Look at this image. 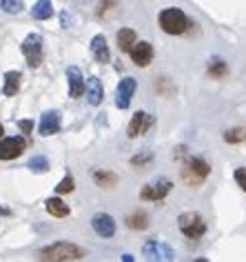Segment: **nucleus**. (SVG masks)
I'll list each match as a JSON object with an SVG mask.
<instances>
[{
	"label": "nucleus",
	"instance_id": "obj_23",
	"mask_svg": "<svg viewBox=\"0 0 246 262\" xmlns=\"http://www.w3.org/2000/svg\"><path fill=\"white\" fill-rule=\"evenodd\" d=\"M126 227L133 231H144L148 227V215L142 211H136L131 215H126Z\"/></svg>",
	"mask_w": 246,
	"mask_h": 262
},
{
	"label": "nucleus",
	"instance_id": "obj_28",
	"mask_svg": "<svg viewBox=\"0 0 246 262\" xmlns=\"http://www.w3.org/2000/svg\"><path fill=\"white\" fill-rule=\"evenodd\" d=\"M151 162H153V153L151 151H142V153H138V156L131 158L133 167H146V164H151Z\"/></svg>",
	"mask_w": 246,
	"mask_h": 262
},
{
	"label": "nucleus",
	"instance_id": "obj_22",
	"mask_svg": "<svg viewBox=\"0 0 246 262\" xmlns=\"http://www.w3.org/2000/svg\"><path fill=\"white\" fill-rule=\"evenodd\" d=\"M206 71H208V76H211V78H224V76L228 74V65L224 63L222 58H218V56H215V58H211L208 60V67H206Z\"/></svg>",
	"mask_w": 246,
	"mask_h": 262
},
{
	"label": "nucleus",
	"instance_id": "obj_13",
	"mask_svg": "<svg viewBox=\"0 0 246 262\" xmlns=\"http://www.w3.org/2000/svg\"><path fill=\"white\" fill-rule=\"evenodd\" d=\"M129 56H131L133 65H138V67H148V65H151V60H153V56H156V51H153V45H151V43H146V40H140V43H136V45L131 47Z\"/></svg>",
	"mask_w": 246,
	"mask_h": 262
},
{
	"label": "nucleus",
	"instance_id": "obj_31",
	"mask_svg": "<svg viewBox=\"0 0 246 262\" xmlns=\"http://www.w3.org/2000/svg\"><path fill=\"white\" fill-rule=\"evenodd\" d=\"M111 7H116L114 0H104V3H100V5H98V12H96V14H98V16H104V12H109Z\"/></svg>",
	"mask_w": 246,
	"mask_h": 262
},
{
	"label": "nucleus",
	"instance_id": "obj_33",
	"mask_svg": "<svg viewBox=\"0 0 246 262\" xmlns=\"http://www.w3.org/2000/svg\"><path fill=\"white\" fill-rule=\"evenodd\" d=\"M0 215H12V211L7 207H0Z\"/></svg>",
	"mask_w": 246,
	"mask_h": 262
},
{
	"label": "nucleus",
	"instance_id": "obj_12",
	"mask_svg": "<svg viewBox=\"0 0 246 262\" xmlns=\"http://www.w3.org/2000/svg\"><path fill=\"white\" fill-rule=\"evenodd\" d=\"M91 227H94L96 233L104 240L116 235V220H114V215H109V213H96L94 218H91Z\"/></svg>",
	"mask_w": 246,
	"mask_h": 262
},
{
	"label": "nucleus",
	"instance_id": "obj_32",
	"mask_svg": "<svg viewBox=\"0 0 246 262\" xmlns=\"http://www.w3.org/2000/svg\"><path fill=\"white\" fill-rule=\"evenodd\" d=\"M62 27H64V29L71 27V25H69V16H66V14H62Z\"/></svg>",
	"mask_w": 246,
	"mask_h": 262
},
{
	"label": "nucleus",
	"instance_id": "obj_26",
	"mask_svg": "<svg viewBox=\"0 0 246 262\" xmlns=\"http://www.w3.org/2000/svg\"><path fill=\"white\" fill-rule=\"evenodd\" d=\"M0 9L4 14H9V16H16V14L24 9V3L22 0H0Z\"/></svg>",
	"mask_w": 246,
	"mask_h": 262
},
{
	"label": "nucleus",
	"instance_id": "obj_21",
	"mask_svg": "<svg viewBox=\"0 0 246 262\" xmlns=\"http://www.w3.org/2000/svg\"><path fill=\"white\" fill-rule=\"evenodd\" d=\"M94 182L98 184L100 189H114L118 184V176L114 171H102V169H100V171L94 173Z\"/></svg>",
	"mask_w": 246,
	"mask_h": 262
},
{
	"label": "nucleus",
	"instance_id": "obj_27",
	"mask_svg": "<svg viewBox=\"0 0 246 262\" xmlns=\"http://www.w3.org/2000/svg\"><path fill=\"white\" fill-rule=\"evenodd\" d=\"M74 189H76V182H74V178H71L69 173H66L62 180L56 184V193H58V196H62V193H71Z\"/></svg>",
	"mask_w": 246,
	"mask_h": 262
},
{
	"label": "nucleus",
	"instance_id": "obj_29",
	"mask_svg": "<svg viewBox=\"0 0 246 262\" xmlns=\"http://www.w3.org/2000/svg\"><path fill=\"white\" fill-rule=\"evenodd\" d=\"M235 182L240 184L242 191H246V169H235Z\"/></svg>",
	"mask_w": 246,
	"mask_h": 262
},
{
	"label": "nucleus",
	"instance_id": "obj_10",
	"mask_svg": "<svg viewBox=\"0 0 246 262\" xmlns=\"http://www.w3.org/2000/svg\"><path fill=\"white\" fill-rule=\"evenodd\" d=\"M153 125H156V118H153L151 114H146V111H136L131 118V122H129V127H126V136L140 138V136H144Z\"/></svg>",
	"mask_w": 246,
	"mask_h": 262
},
{
	"label": "nucleus",
	"instance_id": "obj_4",
	"mask_svg": "<svg viewBox=\"0 0 246 262\" xmlns=\"http://www.w3.org/2000/svg\"><path fill=\"white\" fill-rule=\"evenodd\" d=\"M178 227L188 240H200L206 233V222H204L202 213L198 211H184L178 215Z\"/></svg>",
	"mask_w": 246,
	"mask_h": 262
},
{
	"label": "nucleus",
	"instance_id": "obj_14",
	"mask_svg": "<svg viewBox=\"0 0 246 262\" xmlns=\"http://www.w3.org/2000/svg\"><path fill=\"white\" fill-rule=\"evenodd\" d=\"M60 125H62V120H60L58 111H44V114L40 116V122H38V133L42 138L56 136V133L60 131Z\"/></svg>",
	"mask_w": 246,
	"mask_h": 262
},
{
	"label": "nucleus",
	"instance_id": "obj_30",
	"mask_svg": "<svg viewBox=\"0 0 246 262\" xmlns=\"http://www.w3.org/2000/svg\"><path fill=\"white\" fill-rule=\"evenodd\" d=\"M18 127H20V131H22L24 136H29V133L34 131V120H29V118H24V120H18Z\"/></svg>",
	"mask_w": 246,
	"mask_h": 262
},
{
	"label": "nucleus",
	"instance_id": "obj_18",
	"mask_svg": "<svg viewBox=\"0 0 246 262\" xmlns=\"http://www.w3.org/2000/svg\"><path fill=\"white\" fill-rule=\"evenodd\" d=\"M44 209H47L54 218H66V215L71 213L69 204H66L64 200H60V198H49L47 202H44Z\"/></svg>",
	"mask_w": 246,
	"mask_h": 262
},
{
	"label": "nucleus",
	"instance_id": "obj_35",
	"mask_svg": "<svg viewBox=\"0 0 246 262\" xmlns=\"http://www.w3.org/2000/svg\"><path fill=\"white\" fill-rule=\"evenodd\" d=\"M0 138H4V127L0 125Z\"/></svg>",
	"mask_w": 246,
	"mask_h": 262
},
{
	"label": "nucleus",
	"instance_id": "obj_16",
	"mask_svg": "<svg viewBox=\"0 0 246 262\" xmlns=\"http://www.w3.org/2000/svg\"><path fill=\"white\" fill-rule=\"evenodd\" d=\"M86 102H89L91 107H98L102 100H104V87H102V82L100 78H89L86 80Z\"/></svg>",
	"mask_w": 246,
	"mask_h": 262
},
{
	"label": "nucleus",
	"instance_id": "obj_2",
	"mask_svg": "<svg viewBox=\"0 0 246 262\" xmlns=\"http://www.w3.org/2000/svg\"><path fill=\"white\" fill-rule=\"evenodd\" d=\"M208 173H211V164L204 160V158H198V156L186 158L180 169L182 180L186 182L188 187H200V184L208 178Z\"/></svg>",
	"mask_w": 246,
	"mask_h": 262
},
{
	"label": "nucleus",
	"instance_id": "obj_5",
	"mask_svg": "<svg viewBox=\"0 0 246 262\" xmlns=\"http://www.w3.org/2000/svg\"><path fill=\"white\" fill-rule=\"evenodd\" d=\"M171 189H173L171 178H166V176L156 178V180L146 182L144 187L140 189V200H144V202H162V200L171 193Z\"/></svg>",
	"mask_w": 246,
	"mask_h": 262
},
{
	"label": "nucleus",
	"instance_id": "obj_34",
	"mask_svg": "<svg viewBox=\"0 0 246 262\" xmlns=\"http://www.w3.org/2000/svg\"><path fill=\"white\" fill-rule=\"evenodd\" d=\"M122 260H124V262H133V255L131 253H124V255H122Z\"/></svg>",
	"mask_w": 246,
	"mask_h": 262
},
{
	"label": "nucleus",
	"instance_id": "obj_3",
	"mask_svg": "<svg viewBox=\"0 0 246 262\" xmlns=\"http://www.w3.org/2000/svg\"><path fill=\"white\" fill-rule=\"evenodd\" d=\"M160 27H162V32L168 36H180L191 27V20L186 18V14H184L182 9L168 7V9H162L160 12Z\"/></svg>",
	"mask_w": 246,
	"mask_h": 262
},
{
	"label": "nucleus",
	"instance_id": "obj_17",
	"mask_svg": "<svg viewBox=\"0 0 246 262\" xmlns=\"http://www.w3.org/2000/svg\"><path fill=\"white\" fill-rule=\"evenodd\" d=\"M20 80H22L20 71H7V74H4L2 94L7 96V98H14V96H16L18 91H20Z\"/></svg>",
	"mask_w": 246,
	"mask_h": 262
},
{
	"label": "nucleus",
	"instance_id": "obj_24",
	"mask_svg": "<svg viewBox=\"0 0 246 262\" xmlns=\"http://www.w3.org/2000/svg\"><path fill=\"white\" fill-rule=\"evenodd\" d=\"M27 167L32 169L34 173H47L51 164H49V158L47 156H34L32 160L27 162Z\"/></svg>",
	"mask_w": 246,
	"mask_h": 262
},
{
	"label": "nucleus",
	"instance_id": "obj_8",
	"mask_svg": "<svg viewBox=\"0 0 246 262\" xmlns=\"http://www.w3.org/2000/svg\"><path fill=\"white\" fill-rule=\"evenodd\" d=\"M27 149V140L22 136L0 138V160H16Z\"/></svg>",
	"mask_w": 246,
	"mask_h": 262
},
{
	"label": "nucleus",
	"instance_id": "obj_15",
	"mask_svg": "<svg viewBox=\"0 0 246 262\" xmlns=\"http://www.w3.org/2000/svg\"><path fill=\"white\" fill-rule=\"evenodd\" d=\"M91 54H94V58L98 60V63H109L111 60V51H109V45H106V38L102 34L94 36L91 38Z\"/></svg>",
	"mask_w": 246,
	"mask_h": 262
},
{
	"label": "nucleus",
	"instance_id": "obj_1",
	"mask_svg": "<svg viewBox=\"0 0 246 262\" xmlns=\"http://www.w3.org/2000/svg\"><path fill=\"white\" fill-rule=\"evenodd\" d=\"M86 251L74 242H54L44 249L38 251L40 260H51V262H66V260H82Z\"/></svg>",
	"mask_w": 246,
	"mask_h": 262
},
{
	"label": "nucleus",
	"instance_id": "obj_11",
	"mask_svg": "<svg viewBox=\"0 0 246 262\" xmlns=\"http://www.w3.org/2000/svg\"><path fill=\"white\" fill-rule=\"evenodd\" d=\"M66 82H69V98H80V96H84L86 91V80L84 76H82L80 67L71 65L66 67Z\"/></svg>",
	"mask_w": 246,
	"mask_h": 262
},
{
	"label": "nucleus",
	"instance_id": "obj_25",
	"mask_svg": "<svg viewBox=\"0 0 246 262\" xmlns=\"http://www.w3.org/2000/svg\"><path fill=\"white\" fill-rule=\"evenodd\" d=\"M224 140H226L228 145H240V142H246V129H242V127H235V129L224 131Z\"/></svg>",
	"mask_w": 246,
	"mask_h": 262
},
{
	"label": "nucleus",
	"instance_id": "obj_9",
	"mask_svg": "<svg viewBox=\"0 0 246 262\" xmlns=\"http://www.w3.org/2000/svg\"><path fill=\"white\" fill-rule=\"evenodd\" d=\"M136 89H138V82H136V78H131V76H126V78H122L118 82V87H116V107L118 109H129Z\"/></svg>",
	"mask_w": 246,
	"mask_h": 262
},
{
	"label": "nucleus",
	"instance_id": "obj_20",
	"mask_svg": "<svg viewBox=\"0 0 246 262\" xmlns=\"http://www.w3.org/2000/svg\"><path fill=\"white\" fill-rule=\"evenodd\" d=\"M51 16H54V5H51V0H38V3L34 5L32 18H36V20H49Z\"/></svg>",
	"mask_w": 246,
	"mask_h": 262
},
{
	"label": "nucleus",
	"instance_id": "obj_6",
	"mask_svg": "<svg viewBox=\"0 0 246 262\" xmlns=\"http://www.w3.org/2000/svg\"><path fill=\"white\" fill-rule=\"evenodd\" d=\"M142 255H144V260H151V262H171L176 260V251L171 249L166 242H162V240H146L144 246H142Z\"/></svg>",
	"mask_w": 246,
	"mask_h": 262
},
{
	"label": "nucleus",
	"instance_id": "obj_19",
	"mask_svg": "<svg viewBox=\"0 0 246 262\" xmlns=\"http://www.w3.org/2000/svg\"><path fill=\"white\" fill-rule=\"evenodd\" d=\"M116 38H118V47H120V51H124V54H129V51H131V47L138 43V38H136V32H133V29H129V27L120 29Z\"/></svg>",
	"mask_w": 246,
	"mask_h": 262
},
{
	"label": "nucleus",
	"instance_id": "obj_7",
	"mask_svg": "<svg viewBox=\"0 0 246 262\" xmlns=\"http://www.w3.org/2000/svg\"><path fill=\"white\" fill-rule=\"evenodd\" d=\"M20 49H22L24 60H27V65L32 67V69H38V67L42 65V36L40 34H29L27 38L22 40Z\"/></svg>",
	"mask_w": 246,
	"mask_h": 262
}]
</instances>
